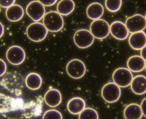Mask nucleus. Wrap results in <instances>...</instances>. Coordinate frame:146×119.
<instances>
[{
    "instance_id": "nucleus-1",
    "label": "nucleus",
    "mask_w": 146,
    "mask_h": 119,
    "mask_svg": "<svg viewBox=\"0 0 146 119\" xmlns=\"http://www.w3.org/2000/svg\"><path fill=\"white\" fill-rule=\"evenodd\" d=\"M25 81L21 74L16 72H7L0 80V85L17 96L22 94Z\"/></svg>"
},
{
    "instance_id": "nucleus-2",
    "label": "nucleus",
    "mask_w": 146,
    "mask_h": 119,
    "mask_svg": "<svg viewBox=\"0 0 146 119\" xmlns=\"http://www.w3.org/2000/svg\"><path fill=\"white\" fill-rule=\"evenodd\" d=\"M43 19V24L48 30L50 32H58L64 26L63 18L56 11H51L47 13Z\"/></svg>"
},
{
    "instance_id": "nucleus-3",
    "label": "nucleus",
    "mask_w": 146,
    "mask_h": 119,
    "mask_svg": "<svg viewBox=\"0 0 146 119\" xmlns=\"http://www.w3.org/2000/svg\"><path fill=\"white\" fill-rule=\"evenodd\" d=\"M48 31L43 24L36 22L28 26L26 34L29 39L35 42L43 41L47 36Z\"/></svg>"
},
{
    "instance_id": "nucleus-4",
    "label": "nucleus",
    "mask_w": 146,
    "mask_h": 119,
    "mask_svg": "<svg viewBox=\"0 0 146 119\" xmlns=\"http://www.w3.org/2000/svg\"><path fill=\"white\" fill-rule=\"evenodd\" d=\"M133 78L132 72L126 68H119L115 70L112 74L114 83L121 88L130 85Z\"/></svg>"
},
{
    "instance_id": "nucleus-5",
    "label": "nucleus",
    "mask_w": 146,
    "mask_h": 119,
    "mask_svg": "<svg viewBox=\"0 0 146 119\" xmlns=\"http://www.w3.org/2000/svg\"><path fill=\"white\" fill-rule=\"evenodd\" d=\"M23 107V102L0 93V113L17 111Z\"/></svg>"
},
{
    "instance_id": "nucleus-6",
    "label": "nucleus",
    "mask_w": 146,
    "mask_h": 119,
    "mask_svg": "<svg viewBox=\"0 0 146 119\" xmlns=\"http://www.w3.org/2000/svg\"><path fill=\"white\" fill-rule=\"evenodd\" d=\"M121 89L114 82L107 83L104 85L101 90V95L105 101L108 103L116 102L121 96Z\"/></svg>"
},
{
    "instance_id": "nucleus-7",
    "label": "nucleus",
    "mask_w": 146,
    "mask_h": 119,
    "mask_svg": "<svg viewBox=\"0 0 146 119\" xmlns=\"http://www.w3.org/2000/svg\"><path fill=\"white\" fill-rule=\"evenodd\" d=\"M90 32L95 38L104 39L107 37L110 33V26L107 21L99 19L94 20L90 25Z\"/></svg>"
},
{
    "instance_id": "nucleus-8",
    "label": "nucleus",
    "mask_w": 146,
    "mask_h": 119,
    "mask_svg": "<svg viewBox=\"0 0 146 119\" xmlns=\"http://www.w3.org/2000/svg\"><path fill=\"white\" fill-rule=\"evenodd\" d=\"M73 39L76 45L82 49L92 46L94 41V37L92 33L86 29L77 31L74 35Z\"/></svg>"
},
{
    "instance_id": "nucleus-9",
    "label": "nucleus",
    "mask_w": 146,
    "mask_h": 119,
    "mask_svg": "<svg viewBox=\"0 0 146 119\" xmlns=\"http://www.w3.org/2000/svg\"><path fill=\"white\" fill-rule=\"evenodd\" d=\"M66 69L68 75L74 79H79L82 78L86 71L85 63L77 59L70 60L67 65Z\"/></svg>"
},
{
    "instance_id": "nucleus-10",
    "label": "nucleus",
    "mask_w": 146,
    "mask_h": 119,
    "mask_svg": "<svg viewBox=\"0 0 146 119\" xmlns=\"http://www.w3.org/2000/svg\"><path fill=\"white\" fill-rule=\"evenodd\" d=\"M125 24L131 34L143 31L146 28L145 18L141 14H134L127 19Z\"/></svg>"
},
{
    "instance_id": "nucleus-11",
    "label": "nucleus",
    "mask_w": 146,
    "mask_h": 119,
    "mask_svg": "<svg viewBox=\"0 0 146 119\" xmlns=\"http://www.w3.org/2000/svg\"><path fill=\"white\" fill-rule=\"evenodd\" d=\"M26 12L33 21L38 22L43 18L46 11L45 7L42 3L38 1H34L28 4Z\"/></svg>"
},
{
    "instance_id": "nucleus-12",
    "label": "nucleus",
    "mask_w": 146,
    "mask_h": 119,
    "mask_svg": "<svg viewBox=\"0 0 146 119\" xmlns=\"http://www.w3.org/2000/svg\"><path fill=\"white\" fill-rule=\"evenodd\" d=\"M26 54L24 49L18 46H13L8 49L6 53V58L12 65H20L25 59Z\"/></svg>"
},
{
    "instance_id": "nucleus-13",
    "label": "nucleus",
    "mask_w": 146,
    "mask_h": 119,
    "mask_svg": "<svg viewBox=\"0 0 146 119\" xmlns=\"http://www.w3.org/2000/svg\"><path fill=\"white\" fill-rule=\"evenodd\" d=\"M110 33L116 39L122 41L128 37L129 32L123 22L115 21L110 26Z\"/></svg>"
},
{
    "instance_id": "nucleus-14",
    "label": "nucleus",
    "mask_w": 146,
    "mask_h": 119,
    "mask_svg": "<svg viewBox=\"0 0 146 119\" xmlns=\"http://www.w3.org/2000/svg\"><path fill=\"white\" fill-rule=\"evenodd\" d=\"M129 43L135 50H141L146 46V34L144 31L132 33L129 36Z\"/></svg>"
},
{
    "instance_id": "nucleus-15",
    "label": "nucleus",
    "mask_w": 146,
    "mask_h": 119,
    "mask_svg": "<svg viewBox=\"0 0 146 119\" xmlns=\"http://www.w3.org/2000/svg\"><path fill=\"white\" fill-rule=\"evenodd\" d=\"M44 100L46 104L49 107H56L61 103L62 96L58 90L51 89L49 90L44 95Z\"/></svg>"
},
{
    "instance_id": "nucleus-16",
    "label": "nucleus",
    "mask_w": 146,
    "mask_h": 119,
    "mask_svg": "<svg viewBox=\"0 0 146 119\" xmlns=\"http://www.w3.org/2000/svg\"><path fill=\"white\" fill-rule=\"evenodd\" d=\"M146 61L141 55H133L128 60V68L133 72H140L145 68Z\"/></svg>"
},
{
    "instance_id": "nucleus-17",
    "label": "nucleus",
    "mask_w": 146,
    "mask_h": 119,
    "mask_svg": "<svg viewBox=\"0 0 146 119\" xmlns=\"http://www.w3.org/2000/svg\"><path fill=\"white\" fill-rule=\"evenodd\" d=\"M131 89L134 94L143 95L146 93V77L138 75L134 77L130 84Z\"/></svg>"
},
{
    "instance_id": "nucleus-18",
    "label": "nucleus",
    "mask_w": 146,
    "mask_h": 119,
    "mask_svg": "<svg viewBox=\"0 0 146 119\" xmlns=\"http://www.w3.org/2000/svg\"><path fill=\"white\" fill-rule=\"evenodd\" d=\"M24 15L23 8L18 4H14L7 9L6 16L9 21L17 22L22 19Z\"/></svg>"
},
{
    "instance_id": "nucleus-19",
    "label": "nucleus",
    "mask_w": 146,
    "mask_h": 119,
    "mask_svg": "<svg viewBox=\"0 0 146 119\" xmlns=\"http://www.w3.org/2000/svg\"><path fill=\"white\" fill-rule=\"evenodd\" d=\"M67 107L68 112L72 114H79L85 109L86 103L82 98L74 97L68 102Z\"/></svg>"
},
{
    "instance_id": "nucleus-20",
    "label": "nucleus",
    "mask_w": 146,
    "mask_h": 119,
    "mask_svg": "<svg viewBox=\"0 0 146 119\" xmlns=\"http://www.w3.org/2000/svg\"><path fill=\"white\" fill-rule=\"evenodd\" d=\"M123 114L126 119H141L143 116L141 107L137 103H131L127 106Z\"/></svg>"
},
{
    "instance_id": "nucleus-21",
    "label": "nucleus",
    "mask_w": 146,
    "mask_h": 119,
    "mask_svg": "<svg viewBox=\"0 0 146 119\" xmlns=\"http://www.w3.org/2000/svg\"><path fill=\"white\" fill-rule=\"evenodd\" d=\"M104 9L103 5L98 2H94L90 4L88 7L86 14L89 18L93 20L100 19L104 14Z\"/></svg>"
},
{
    "instance_id": "nucleus-22",
    "label": "nucleus",
    "mask_w": 146,
    "mask_h": 119,
    "mask_svg": "<svg viewBox=\"0 0 146 119\" xmlns=\"http://www.w3.org/2000/svg\"><path fill=\"white\" fill-rule=\"evenodd\" d=\"M25 83L28 89L32 90H36L42 86V80L38 74L31 73L27 76Z\"/></svg>"
},
{
    "instance_id": "nucleus-23",
    "label": "nucleus",
    "mask_w": 146,
    "mask_h": 119,
    "mask_svg": "<svg viewBox=\"0 0 146 119\" xmlns=\"http://www.w3.org/2000/svg\"><path fill=\"white\" fill-rule=\"evenodd\" d=\"M73 0H61L57 5V12L61 15L67 16L72 13L75 9Z\"/></svg>"
},
{
    "instance_id": "nucleus-24",
    "label": "nucleus",
    "mask_w": 146,
    "mask_h": 119,
    "mask_svg": "<svg viewBox=\"0 0 146 119\" xmlns=\"http://www.w3.org/2000/svg\"><path fill=\"white\" fill-rule=\"evenodd\" d=\"M98 113L91 108H85L79 114V119H98Z\"/></svg>"
},
{
    "instance_id": "nucleus-25",
    "label": "nucleus",
    "mask_w": 146,
    "mask_h": 119,
    "mask_svg": "<svg viewBox=\"0 0 146 119\" xmlns=\"http://www.w3.org/2000/svg\"><path fill=\"white\" fill-rule=\"evenodd\" d=\"M122 3V0H106L105 6L109 11L115 12L120 10Z\"/></svg>"
},
{
    "instance_id": "nucleus-26",
    "label": "nucleus",
    "mask_w": 146,
    "mask_h": 119,
    "mask_svg": "<svg viewBox=\"0 0 146 119\" xmlns=\"http://www.w3.org/2000/svg\"><path fill=\"white\" fill-rule=\"evenodd\" d=\"M42 119H63V117L59 111L55 109H50L44 113Z\"/></svg>"
},
{
    "instance_id": "nucleus-27",
    "label": "nucleus",
    "mask_w": 146,
    "mask_h": 119,
    "mask_svg": "<svg viewBox=\"0 0 146 119\" xmlns=\"http://www.w3.org/2000/svg\"><path fill=\"white\" fill-rule=\"evenodd\" d=\"M15 0H0V6L4 8H8L14 4Z\"/></svg>"
},
{
    "instance_id": "nucleus-28",
    "label": "nucleus",
    "mask_w": 146,
    "mask_h": 119,
    "mask_svg": "<svg viewBox=\"0 0 146 119\" xmlns=\"http://www.w3.org/2000/svg\"><path fill=\"white\" fill-rule=\"evenodd\" d=\"M7 67L6 62L3 60L0 59V77H2L6 73Z\"/></svg>"
},
{
    "instance_id": "nucleus-29",
    "label": "nucleus",
    "mask_w": 146,
    "mask_h": 119,
    "mask_svg": "<svg viewBox=\"0 0 146 119\" xmlns=\"http://www.w3.org/2000/svg\"><path fill=\"white\" fill-rule=\"evenodd\" d=\"M44 6L50 7L54 5L57 0H38Z\"/></svg>"
},
{
    "instance_id": "nucleus-30",
    "label": "nucleus",
    "mask_w": 146,
    "mask_h": 119,
    "mask_svg": "<svg viewBox=\"0 0 146 119\" xmlns=\"http://www.w3.org/2000/svg\"><path fill=\"white\" fill-rule=\"evenodd\" d=\"M141 110H142L143 115L146 118V98L143 99L141 104Z\"/></svg>"
},
{
    "instance_id": "nucleus-31",
    "label": "nucleus",
    "mask_w": 146,
    "mask_h": 119,
    "mask_svg": "<svg viewBox=\"0 0 146 119\" xmlns=\"http://www.w3.org/2000/svg\"><path fill=\"white\" fill-rule=\"evenodd\" d=\"M141 56L146 61V46L141 50Z\"/></svg>"
},
{
    "instance_id": "nucleus-32",
    "label": "nucleus",
    "mask_w": 146,
    "mask_h": 119,
    "mask_svg": "<svg viewBox=\"0 0 146 119\" xmlns=\"http://www.w3.org/2000/svg\"><path fill=\"white\" fill-rule=\"evenodd\" d=\"M4 27L3 25L0 22V38L3 36L4 33Z\"/></svg>"
},
{
    "instance_id": "nucleus-33",
    "label": "nucleus",
    "mask_w": 146,
    "mask_h": 119,
    "mask_svg": "<svg viewBox=\"0 0 146 119\" xmlns=\"http://www.w3.org/2000/svg\"><path fill=\"white\" fill-rule=\"evenodd\" d=\"M145 18L146 20V14L145 16Z\"/></svg>"
},
{
    "instance_id": "nucleus-34",
    "label": "nucleus",
    "mask_w": 146,
    "mask_h": 119,
    "mask_svg": "<svg viewBox=\"0 0 146 119\" xmlns=\"http://www.w3.org/2000/svg\"><path fill=\"white\" fill-rule=\"evenodd\" d=\"M145 69H146V66H145Z\"/></svg>"
}]
</instances>
